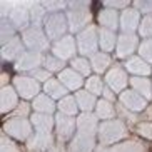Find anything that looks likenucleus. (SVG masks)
<instances>
[{
	"instance_id": "obj_22",
	"label": "nucleus",
	"mask_w": 152,
	"mask_h": 152,
	"mask_svg": "<svg viewBox=\"0 0 152 152\" xmlns=\"http://www.w3.org/2000/svg\"><path fill=\"white\" fill-rule=\"evenodd\" d=\"M27 147L32 152H50L55 147V135L54 134H34L27 142Z\"/></svg>"
},
{
	"instance_id": "obj_26",
	"label": "nucleus",
	"mask_w": 152,
	"mask_h": 152,
	"mask_svg": "<svg viewBox=\"0 0 152 152\" xmlns=\"http://www.w3.org/2000/svg\"><path fill=\"white\" fill-rule=\"evenodd\" d=\"M117 40H119V32L109 30V28H100L99 27V47L102 52L114 55L115 54Z\"/></svg>"
},
{
	"instance_id": "obj_10",
	"label": "nucleus",
	"mask_w": 152,
	"mask_h": 152,
	"mask_svg": "<svg viewBox=\"0 0 152 152\" xmlns=\"http://www.w3.org/2000/svg\"><path fill=\"white\" fill-rule=\"evenodd\" d=\"M77 134V117H70L65 114H55V140L60 144H69Z\"/></svg>"
},
{
	"instance_id": "obj_32",
	"label": "nucleus",
	"mask_w": 152,
	"mask_h": 152,
	"mask_svg": "<svg viewBox=\"0 0 152 152\" xmlns=\"http://www.w3.org/2000/svg\"><path fill=\"white\" fill-rule=\"evenodd\" d=\"M57 112L65 114V115H70V117H77V115H79L80 110H79V105H77L75 95L69 94V95H65L64 99H60V100L57 102Z\"/></svg>"
},
{
	"instance_id": "obj_7",
	"label": "nucleus",
	"mask_w": 152,
	"mask_h": 152,
	"mask_svg": "<svg viewBox=\"0 0 152 152\" xmlns=\"http://www.w3.org/2000/svg\"><path fill=\"white\" fill-rule=\"evenodd\" d=\"M75 40H77L79 55H82V57L90 58L94 54H97L100 50V47H99V27L95 23H92L85 30L79 32L75 35Z\"/></svg>"
},
{
	"instance_id": "obj_39",
	"label": "nucleus",
	"mask_w": 152,
	"mask_h": 152,
	"mask_svg": "<svg viewBox=\"0 0 152 152\" xmlns=\"http://www.w3.org/2000/svg\"><path fill=\"white\" fill-rule=\"evenodd\" d=\"M137 34H139V37H140L142 40L152 39V15L142 17V20H140V25H139Z\"/></svg>"
},
{
	"instance_id": "obj_29",
	"label": "nucleus",
	"mask_w": 152,
	"mask_h": 152,
	"mask_svg": "<svg viewBox=\"0 0 152 152\" xmlns=\"http://www.w3.org/2000/svg\"><path fill=\"white\" fill-rule=\"evenodd\" d=\"M130 89L152 102V77H130Z\"/></svg>"
},
{
	"instance_id": "obj_16",
	"label": "nucleus",
	"mask_w": 152,
	"mask_h": 152,
	"mask_svg": "<svg viewBox=\"0 0 152 152\" xmlns=\"http://www.w3.org/2000/svg\"><path fill=\"white\" fill-rule=\"evenodd\" d=\"M119 22H121V12L107 9L100 4L99 10L95 12V25L100 28H109V30L119 32Z\"/></svg>"
},
{
	"instance_id": "obj_4",
	"label": "nucleus",
	"mask_w": 152,
	"mask_h": 152,
	"mask_svg": "<svg viewBox=\"0 0 152 152\" xmlns=\"http://www.w3.org/2000/svg\"><path fill=\"white\" fill-rule=\"evenodd\" d=\"M14 89L17 90L20 100H25V102H32L35 97L44 92V87H42L40 82H37L35 79L28 74H15L14 80H12Z\"/></svg>"
},
{
	"instance_id": "obj_45",
	"label": "nucleus",
	"mask_w": 152,
	"mask_h": 152,
	"mask_svg": "<svg viewBox=\"0 0 152 152\" xmlns=\"http://www.w3.org/2000/svg\"><path fill=\"white\" fill-rule=\"evenodd\" d=\"M100 99H105V100H109V102H112V104H117L119 95H117L110 87H107V84H105V89H104V94H102V97H100Z\"/></svg>"
},
{
	"instance_id": "obj_18",
	"label": "nucleus",
	"mask_w": 152,
	"mask_h": 152,
	"mask_svg": "<svg viewBox=\"0 0 152 152\" xmlns=\"http://www.w3.org/2000/svg\"><path fill=\"white\" fill-rule=\"evenodd\" d=\"M142 15L139 10H135L132 5L129 9H125L121 12V22H119V32L124 34H137L139 25H140Z\"/></svg>"
},
{
	"instance_id": "obj_42",
	"label": "nucleus",
	"mask_w": 152,
	"mask_h": 152,
	"mask_svg": "<svg viewBox=\"0 0 152 152\" xmlns=\"http://www.w3.org/2000/svg\"><path fill=\"white\" fill-rule=\"evenodd\" d=\"M132 7L135 10H139L142 17L152 15V0H134L132 2Z\"/></svg>"
},
{
	"instance_id": "obj_44",
	"label": "nucleus",
	"mask_w": 152,
	"mask_h": 152,
	"mask_svg": "<svg viewBox=\"0 0 152 152\" xmlns=\"http://www.w3.org/2000/svg\"><path fill=\"white\" fill-rule=\"evenodd\" d=\"M28 75H32L34 79H35L37 82H40L42 85L45 84V82H49L52 77H55V75H52L49 70H45L44 67H40V69H37V70H34L32 74H28Z\"/></svg>"
},
{
	"instance_id": "obj_8",
	"label": "nucleus",
	"mask_w": 152,
	"mask_h": 152,
	"mask_svg": "<svg viewBox=\"0 0 152 152\" xmlns=\"http://www.w3.org/2000/svg\"><path fill=\"white\" fill-rule=\"evenodd\" d=\"M104 80L107 84V87H110L117 95H121L124 90H127L130 87V75L127 74L124 64L117 62L107 70V74L104 75Z\"/></svg>"
},
{
	"instance_id": "obj_34",
	"label": "nucleus",
	"mask_w": 152,
	"mask_h": 152,
	"mask_svg": "<svg viewBox=\"0 0 152 152\" xmlns=\"http://www.w3.org/2000/svg\"><path fill=\"white\" fill-rule=\"evenodd\" d=\"M28 10H30L32 25L44 28V22H45V18H47V15H49V12L44 9L42 2H30L28 4Z\"/></svg>"
},
{
	"instance_id": "obj_6",
	"label": "nucleus",
	"mask_w": 152,
	"mask_h": 152,
	"mask_svg": "<svg viewBox=\"0 0 152 152\" xmlns=\"http://www.w3.org/2000/svg\"><path fill=\"white\" fill-rule=\"evenodd\" d=\"M44 32L52 44L60 40V39H64L65 35H69L70 34V27H69L67 14L65 12L49 14L44 22Z\"/></svg>"
},
{
	"instance_id": "obj_43",
	"label": "nucleus",
	"mask_w": 152,
	"mask_h": 152,
	"mask_svg": "<svg viewBox=\"0 0 152 152\" xmlns=\"http://www.w3.org/2000/svg\"><path fill=\"white\" fill-rule=\"evenodd\" d=\"M102 5L107 9L115 10V12H122V10L129 9L132 2H129V0H105V2H102Z\"/></svg>"
},
{
	"instance_id": "obj_27",
	"label": "nucleus",
	"mask_w": 152,
	"mask_h": 152,
	"mask_svg": "<svg viewBox=\"0 0 152 152\" xmlns=\"http://www.w3.org/2000/svg\"><path fill=\"white\" fill-rule=\"evenodd\" d=\"M30 104L35 114H47V115H55L57 114V102L47 94H44V92L39 97L34 99Z\"/></svg>"
},
{
	"instance_id": "obj_33",
	"label": "nucleus",
	"mask_w": 152,
	"mask_h": 152,
	"mask_svg": "<svg viewBox=\"0 0 152 152\" xmlns=\"http://www.w3.org/2000/svg\"><path fill=\"white\" fill-rule=\"evenodd\" d=\"M42 67H44L45 70H49L52 75L57 77L60 72L65 70V69L69 67V64H67V62H64V60H60L58 57H55L54 54L47 52V54L44 55V64H42Z\"/></svg>"
},
{
	"instance_id": "obj_2",
	"label": "nucleus",
	"mask_w": 152,
	"mask_h": 152,
	"mask_svg": "<svg viewBox=\"0 0 152 152\" xmlns=\"http://www.w3.org/2000/svg\"><path fill=\"white\" fill-rule=\"evenodd\" d=\"M130 129L121 119H114V121L100 122L97 130V140L99 147H114L117 144L129 137Z\"/></svg>"
},
{
	"instance_id": "obj_13",
	"label": "nucleus",
	"mask_w": 152,
	"mask_h": 152,
	"mask_svg": "<svg viewBox=\"0 0 152 152\" xmlns=\"http://www.w3.org/2000/svg\"><path fill=\"white\" fill-rule=\"evenodd\" d=\"M117 104H121L122 107H125L127 110L134 112V114H142V112L149 107L151 102H149L147 99H144L142 95H139L135 90H132L129 87L127 90H124V92L119 95Z\"/></svg>"
},
{
	"instance_id": "obj_14",
	"label": "nucleus",
	"mask_w": 152,
	"mask_h": 152,
	"mask_svg": "<svg viewBox=\"0 0 152 152\" xmlns=\"http://www.w3.org/2000/svg\"><path fill=\"white\" fill-rule=\"evenodd\" d=\"M44 55L45 54H40V52L25 50V54L12 65L15 74H32L34 70L40 69L42 64H44Z\"/></svg>"
},
{
	"instance_id": "obj_41",
	"label": "nucleus",
	"mask_w": 152,
	"mask_h": 152,
	"mask_svg": "<svg viewBox=\"0 0 152 152\" xmlns=\"http://www.w3.org/2000/svg\"><path fill=\"white\" fill-rule=\"evenodd\" d=\"M42 5H44V9L49 12V14H55V12H65L69 7V2H58V0H45V2H42Z\"/></svg>"
},
{
	"instance_id": "obj_25",
	"label": "nucleus",
	"mask_w": 152,
	"mask_h": 152,
	"mask_svg": "<svg viewBox=\"0 0 152 152\" xmlns=\"http://www.w3.org/2000/svg\"><path fill=\"white\" fill-rule=\"evenodd\" d=\"M115 64V58H114V55L110 54H105V52H102V50H99L97 54H94L92 57H90V65H92V70H94V74H97V75H105L107 74V70Z\"/></svg>"
},
{
	"instance_id": "obj_35",
	"label": "nucleus",
	"mask_w": 152,
	"mask_h": 152,
	"mask_svg": "<svg viewBox=\"0 0 152 152\" xmlns=\"http://www.w3.org/2000/svg\"><path fill=\"white\" fill-rule=\"evenodd\" d=\"M69 67L74 69L77 74H80L84 79H87V77H90L92 74H94L92 65H90V58L89 57H82V55H77L74 60H70V62H69Z\"/></svg>"
},
{
	"instance_id": "obj_40",
	"label": "nucleus",
	"mask_w": 152,
	"mask_h": 152,
	"mask_svg": "<svg viewBox=\"0 0 152 152\" xmlns=\"http://www.w3.org/2000/svg\"><path fill=\"white\" fill-rule=\"evenodd\" d=\"M137 55L139 57H142L145 62L152 65V39H147V40L140 42L139 50H137Z\"/></svg>"
},
{
	"instance_id": "obj_5",
	"label": "nucleus",
	"mask_w": 152,
	"mask_h": 152,
	"mask_svg": "<svg viewBox=\"0 0 152 152\" xmlns=\"http://www.w3.org/2000/svg\"><path fill=\"white\" fill-rule=\"evenodd\" d=\"M20 39H22L25 49L30 52H40V54H47L50 52L52 42L49 40V37L45 35V32L42 27H30L27 30L20 32Z\"/></svg>"
},
{
	"instance_id": "obj_19",
	"label": "nucleus",
	"mask_w": 152,
	"mask_h": 152,
	"mask_svg": "<svg viewBox=\"0 0 152 152\" xmlns=\"http://www.w3.org/2000/svg\"><path fill=\"white\" fill-rule=\"evenodd\" d=\"M22 102L18 97L17 90L14 89V85H7L0 89V112L2 115H10L15 109L18 107V104Z\"/></svg>"
},
{
	"instance_id": "obj_20",
	"label": "nucleus",
	"mask_w": 152,
	"mask_h": 152,
	"mask_svg": "<svg viewBox=\"0 0 152 152\" xmlns=\"http://www.w3.org/2000/svg\"><path fill=\"white\" fill-rule=\"evenodd\" d=\"M124 64L125 70L130 77H152V65L147 64L142 57L134 55V57L127 58Z\"/></svg>"
},
{
	"instance_id": "obj_9",
	"label": "nucleus",
	"mask_w": 152,
	"mask_h": 152,
	"mask_svg": "<svg viewBox=\"0 0 152 152\" xmlns=\"http://www.w3.org/2000/svg\"><path fill=\"white\" fill-rule=\"evenodd\" d=\"M140 42H142V39L139 37V34H124V32H119V40H117L114 58H115L117 62H125L127 58L137 55Z\"/></svg>"
},
{
	"instance_id": "obj_1",
	"label": "nucleus",
	"mask_w": 152,
	"mask_h": 152,
	"mask_svg": "<svg viewBox=\"0 0 152 152\" xmlns=\"http://www.w3.org/2000/svg\"><path fill=\"white\" fill-rule=\"evenodd\" d=\"M69 20L70 34L77 35L79 32L85 30L94 23V12H92V2L89 0H77V2H69V7L65 10Z\"/></svg>"
},
{
	"instance_id": "obj_31",
	"label": "nucleus",
	"mask_w": 152,
	"mask_h": 152,
	"mask_svg": "<svg viewBox=\"0 0 152 152\" xmlns=\"http://www.w3.org/2000/svg\"><path fill=\"white\" fill-rule=\"evenodd\" d=\"M42 87H44V94H47L49 97H52L55 102H58L60 99H64L65 95L70 94V92L64 87V84L58 80L57 77H52V79H50L49 82H45Z\"/></svg>"
},
{
	"instance_id": "obj_37",
	"label": "nucleus",
	"mask_w": 152,
	"mask_h": 152,
	"mask_svg": "<svg viewBox=\"0 0 152 152\" xmlns=\"http://www.w3.org/2000/svg\"><path fill=\"white\" fill-rule=\"evenodd\" d=\"M17 35H20V34H18V30L14 27V23L10 22L7 17L0 18V45L12 40V39H15Z\"/></svg>"
},
{
	"instance_id": "obj_38",
	"label": "nucleus",
	"mask_w": 152,
	"mask_h": 152,
	"mask_svg": "<svg viewBox=\"0 0 152 152\" xmlns=\"http://www.w3.org/2000/svg\"><path fill=\"white\" fill-rule=\"evenodd\" d=\"M132 132H134L137 137L152 142V122H139L134 129H132Z\"/></svg>"
},
{
	"instance_id": "obj_28",
	"label": "nucleus",
	"mask_w": 152,
	"mask_h": 152,
	"mask_svg": "<svg viewBox=\"0 0 152 152\" xmlns=\"http://www.w3.org/2000/svg\"><path fill=\"white\" fill-rule=\"evenodd\" d=\"M94 114L100 122H107L117 119V104H112L105 99H99L97 107H95Z\"/></svg>"
},
{
	"instance_id": "obj_30",
	"label": "nucleus",
	"mask_w": 152,
	"mask_h": 152,
	"mask_svg": "<svg viewBox=\"0 0 152 152\" xmlns=\"http://www.w3.org/2000/svg\"><path fill=\"white\" fill-rule=\"evenodd\" d=\"M75 100H77V105H79V110L82 112H94L95 107H97V102H99V97H95L94 94H90L89 90H79L75 92Z\"/></svg>"
},
{
	"instance_id": "obj_12",
	"label": "nucleus",
	"mask_w": 152,
	"mask_h": 152,
	"mask_svg": "<svg viewBox=\"0 0 152 152\" xmlns=\"http://www.w3.org/2000/svg\"><path fill=\"white\" fill-rule=\"evenodd\" d=\"M25 45H23L20 35H17L15 39L5 42V44L0 45V57H2V64H9V65H14L18 58L25 54Z\"/></svg>"
},
{
	"instance_id": "obj_46",
	"label": "nucleus",
	"mask_w": 152,
	"mask_h": 152,
	"mask_svg": "<svg viewBox=\"0 0 152 152\" xmlns=\"http://www.w3.org/2000/svg\"><path fill=\"white\" fill-rule=\"evenodd\" d=\"M140 122H152V102L149 104V107L140 114Z\"/></svg>"
},
{
	"instance_id": "obj_3",
	"label": "nucleus",
	"mask_w": 152,
	"mask_h": 152,
	"mask_svg": "<svg viewBox=\"0 0 152 152\" xmlns=\"http://www.w3.org/2000/svg\"><path fill=\"white\" fill-rule=\"evenodd\" d=\"M2 130L5 135L14 139L17 142H25L32 139L35 134V130L32 127L30 119H23V117H14V115H5L2 121Z\"/></svg>"
},
{
	"instance_id": "obj_36",
	"label": "nucleus",
	"mask_w": 152,
	"mask_h": 152,
	"mask_svg": "<svg viewBox=\"0 0 152 152\" xmlns=\"http://www.w3.org/2000/svg\"><path fill=\"white\" fill-rule=\"evenodd\" d=\"M85 90H89L90 94H94L95 97H102L104 94V89H105V80H104L102 75H97V74H92L90 77L85 79V85H84Z\"/></svg>"
},
{
	"instance_id": "obj_11",
	"label": "nucleus",
	"mask_w": 152,
	"mask_h": 152,
	"mask_svg": "<svg viewBox=\"0 0 152 152\" xmlns=\"http://www.w3.org/2000/svg\"><path fill=\"white\" fill-rule=\"evenodd\" d=\"M50 54H54L55 57H58L60 60L64 62H70L79 55V50H77V40H75V35H65L64 39L54 42L52 47H50Z\"/></svg>"
},
{
	"instance_id": "obj_23",
	"label": "nucleus",
	"mask_w": 152,
	"mask_h": 152,
	"mask_svg": "<svg viewBox=\"0 0 152 152\" xmlns=\"http://www.w3.org/2000/svg\"><path fill=\"white\" fill-rule=\"evenodd\" d=\"M32 127L35 134H54L55 129V115H47V114H32L30 117Z\"/></svg>"
},
{
	"instance_id": "obj_21",
	"label": "nucleus",
	"mask_w": 152,
	"mask_h": 152,
	"mask_svg": "<svg viewBox=\"0 0 152 152\" xmlns=\"http://www.w3.org/2000/svg\"><path fill=\"white\" fill-rule=\"evenodd\" d=\"M57 79L64 84V87L70 92V94H75V92H79V90L84 89L85 85V79L80 75V74H77L74 69L67 67L65 70H62L60 74L57 75Z\"/></svg>"
},
{
	"instance_id": "obj_24",
	"label": "nucleus",
	"mask_w": 152,
	"mask_h": 152,
	"mask_svg": "<svg viewBox=\"0 0 152 152\" xmlns=\"http://www.w3.org/2000/svg\"><path fill=\"white\" fill-rule=\"evenodd\" d=\"M99 125H100V121L94 112H82L77 115V132L97 135Z\"/></svg>"
},
{
	"instance_id": "obj_15",
	"label": "nucleus",
	"mask_w": 152,
	"mask_h": 152,
	"mask_svg": "<svg viewBox=\"0 0 152 152\" xmlns=\"http://www.w3.org/2000/svg\"><path fill=\"white\" fill-rule=\"evenodd\" d=\"M28 4H30V2H28ZM28 4H25V2H17V4L14 5V9L10 10L9 17H7L10 22L14 23V27L18 30V34L23 32V30H27L32 25Z\"/></svg>"
},
{
	"instance_id": "obj_17",
	"label": "nucleus",
	"mask_w": 152,
	"mask_h": 152,
	"mask_svg": "<svg viewBox=\"0 0 152 152\" xmlns=\"http://www.w3.org/2000/svg\"><path fill=\"white\" fill-rule=\"evenodd\" d=\"M99 145L97 135L77 132L75 137L67 144V152H94Z\"/></svg>"
}]
</instances>
